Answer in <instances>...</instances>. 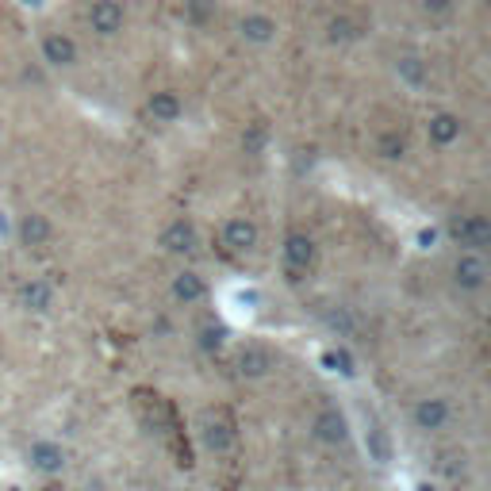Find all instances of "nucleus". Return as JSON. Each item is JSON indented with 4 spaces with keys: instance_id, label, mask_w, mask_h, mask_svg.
Returning a JSON list of instances; mask_svg holds the SVG:
<instances>
[{
    "instance_id": "nucleus-1",
    "label": "nucleus",
    "mask_w": 491,
    "mask_h": 491,
    "mask_svg": "<svg viewBox=\"0 0 491 491\" xmlns=\"http://www.w3.org/2000/svg\"><path fill=\"white\" fill-rule=\"evenodd\" d=\"M123 24H127L123 0H92V8H89V27H92L101 39L120 35Z\"/></svg>"
},
{
    "instance_id": "nucleus-2",
    "label": "nucleus",
    "mask_w": 491,
    "mask_h": 491,
    "mask_svg": "<svg viewBox=\"0 0 491 491\" xmlns=\"http://www.w3.org/2000/svg\"><path fill=\"white\" fill-rule=\"evenodd\" d=\"M39 54L46 65H54V70H70V65H77V43L65 35V31H46L39 39Z\"/></svg>"
},
{
    "instance_id": "nucleus-3",
    "label": "nucleus",
    "mask_w": 491,
    "mask_h": 491,
    "mask_svg": "<svg viewBox=\"0 0 491 491\" xmlns=\"http://www.w3.org/2000/svg\"><path fill=\"white\" fill-rule=\"evenodd\" d=\"M27 461L35 472H43V477H58V472L65 468V449L54 438H35L27 446Z\"/></svg>"
},
{
    "instance_id": "nucleus-4",
    "label": "nucleus",
    "mask_w": 491,
    "mask_h": 491,
    "mask_svg": "<svg viewBox=\"0 0 491 491\" xmlns=\"http://www.w3.org/2000/svg\"><path fill=\"white\" fill-rule=\"evenodd\" d=\"M54 235V226L46 216H39V211H27V216L15 219V238H20L24 250H43L46 242H51Z\"/></svg>"
},
{
    "instance_id": "nucleus-5",
    "label": "nucleus",
    "mask_w": 491,
    "mask_h": 491,
    "mask_svg": "<svg viewBox=\"0 0 491 491\" xmlns=\"http://www.w3.org/2000/svg\"><path fill=\"white\" fill-rule=\"evenodd\" d=\"M15 303H20L27 315H46L54 307V288L46 281H24L15 288Z\"/></svg>"
},
{
    "instance_id": "nucleus-6",
    "label": "nucleus",
    "mask_w": 491,
    "mask_h": 491,
    "mask_svg": "<svg viewBox=\"0 0 491 491\" xmlns=\"http://www.w3.org/2000/svg\"><path fill=\"white\" fill-rule=\"evenodd\" d=\"M484 276H487V265H484L477 254H465L461 261H457V284L480 288V284H484Z\"/></svg>"
},
{
    "instance_id": "nucleus-7",
    "label": "nucleus",
    "mask_w": 491,
    "mask_h": 491,
    "mask_svg": "<svg viewBox=\"0 0 491 491\" xmlns=\"http://www.w3.org/2000/svg\"><path fill=\"white\" fill-rule=\"evenodd\" d=\"M242 31V39H250V43H269L276 35V24L269 20V15H246V20L238 24Z\"/></svg>"
},
{
    "instance_id": "nucleus-8",
    "label": "nucleus",
    "mask_w": 491,
    "mask_h": 491,
    "mask_svg": "<svg viewBox=\"0 0 491 491\" xmlns=\"http://www.w3.org/2000/svg\"><path fill=\"white\" fill-rule=\"evenodd\" d=\"M150 111H154V120L169 123V120H177V111H181V101H177L173 92H154L150 96Z\"/></svg>"
},
{
    "instance_id": "nucleus-9",
    "label": "nucleus",
    "mask_w": 491,
    "mask_h": 491,
    "mask_svg": "<svg viewBox=\"0 0 491 491\" xmlns=\"http://www.w3.org/2000/svg\"><path fill=\"white\" fill-rule=\"evenodd\" d=\"M166 250H173V254L192 250V226L188 223H173L169 226V231H166Z\"/></svg>"
},
{
    "instance_id": "nucleus-10",
    "label": "nucleus",
    "mask_w": 491,
    "mask_h": 491,
    "mask_svg": "<svg viewBox=\"0 0 491 491\" xmlns=\"http://www.w3.org/2000/svg\"><path fill=\"white\" fill-rule=\"evenodd\" d=\"M173 292H177V300H196L204 292V284H200V276H196V273H181V276H177V284H173Z\"/></svg>"
},
{
    "instance_id": "nucleus-11",
    "label": "nucleus",
    "mask_w": 491,
    "mask_h": 491,
    "mask_svg": "<svg viewBox=\"0 0 491 491\" xmlns=\"http://www.w3.org/2000/svg\"><path fill=\"white\" fill-rule=\"evenodd\" d=\"M434 130H438V139H441V142H449V139H453V135H457V130H461V127H457V120L441 116V120H434Z\"/></svg>"
},
{
    "instance_id": "nucleus-12",
    "label": "nucleus",
    "mask_w": 491,
    "mask_h": 491,
    "mask_svg": "<svg viewBox=\"0 0 491 491\" xmlns=\"http://www.w3.org/2000/svg\"><path fill=\"white\" fill-rule=\"evenodd\" d=\"M226 235H231V242H235V246L254 242V231H250V226H242V223H235V226H231V231H226Z\"/></svg>"
},
{
    "instance_id": "nucleus-13",
    "label": "nucleus",
    "mask_w": 491,
    "mask_h": 491,
    "mask_svg": "<svg viewBox=\"0 0 491 491\" xmlns=\"http://www.w3.org/2000/svg\"><path fill=\"white\" fill-rule=\"evenodd\" d=\"M207 12H211V0H188V15H192V20H207Z\"/></svg>"
},
{
    "instance_id": "nucleus-14",
    "label": "nucleus",
    "mask_w": 491,
    "mask_h": 491,
    "mask_svg": "<svg viewBox=\"0 0 491 491\" xmlns=\"http://www.w3.org/2000/svg\"><path fill=\"white\" fill-rule=\"evenodd\" d=\"M427 12H449V0H427Z\"/></svg>"
}]
</instances>
